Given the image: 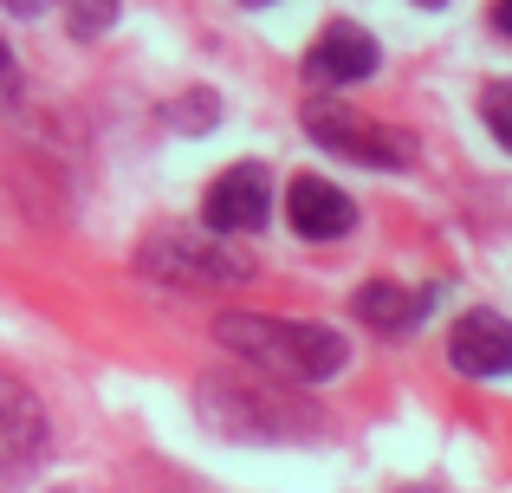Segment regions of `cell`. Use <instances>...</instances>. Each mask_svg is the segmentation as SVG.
I'll use <instances>...</instances> for the list:
<instances>
[{
    "label": "cell",
    "instance_id": "7a4b0ae2",
    "mask_svg": "<svg viewBox=\"0 0 512 493\" xmlns=\"http://www.w3.org/2000/svg\"><path fill=\"white\" fill-rule=\"evenodd\" d=\"M305 130H312L318 150L344 156V163H370V169H402L415 156V143L402 130L376 124V117L350 111V104H331V98H312L305 104Z\"/></svg>",
    "mask_w": 512,
    "mask_h": 493
},
{
    "label": "cell",
    "instance_id": "52a82bcc",
    "mask_svg": "<svg viewBox=\"0 0 512 493\" xmlns=\"http://www.w3.org/2000/svg\"><path fill=\"white\" fill-rule=\"evenodd\" d=\"M370 72H376V39L350 20H331L325 33L312 39V52H305V78H312V85H357V78H370Z\"/></svg>",
    "mask_w": 512,
    "mask_h": 493
},
{
    "label": "cell",
    "instance_id": "ba28073f",
    "mask_svg": "<svg viewBox=\"0 0 512 493\" xmlns=\"http://www.w3.org/2000/svg\"><path fill=\"white\" fill-rule=\"evenodd\" d=\"M46 448V409L20 377H0V474L26 468Z\"/></svg>",
    "mask_w": 512,
    "mask_h": 493
},
{
    "label": "cell",
    "instance_id": "9c48e42d",
    "mask_svg": "<svg viewBox=\"0 0 512 493\" xmlns=\"http://www.w3.org/2000/svg\"><path fill=\"white\" fill-rule=\"evenodd\" d=\"M350 312L363 318L370 331H415L422 325V312H428V292H409V286H396V279H370V286L350 299Z\"/></svg>",
    "mask_w": 512,
    "mask_h": 493
},
{
    "label": "cell",
    "instance_id": "6da1fadb",
    "mask_svg": "<svg viewBox=\"0 0 512 493\" xmlns=\"http://www.w3.org/2000/svg\"><path fill=\"white\" fill-rule=\"evenodd\" d=\"M214 338H221L234 357H247V364L273 370V377H292V383H325V377H338L344 357H350L344 331L305 325V318L221 312V318H214Z\"/></svg>",
    "mask_w": 512,
    "mask_h": 493
},
{
    "label": "cell",
    "instance_id": "8992f818",
    "mask_svg": "<svg viewBox=\"0 0 512 493\" xmlns=\"http://www.w3.org/2000/svg\"><path fill=\"white\" fill-rule=\"evenodd\" d=\"M286 221H292V234H305V241H344V234L357 228V202L325 176H299L286 189Z\"/></svg>",
    "mask_w": 512,
    "mask_h": 493
},
{
    "label": "cell",
    "instance_id": "5bb4252c",
    "mask_svg": "<svg viewBox=\"0 0 512 493\" xmlns=\"http://www.w3.org/2000/svg\"><path fill=\"white\" fill-rule=\"evenodd\" d=\"M46 0H7V13H39Z\"/></svg>",
    "mask_w": 512,
    "mask_h": 493
},
{
    "label": "cell",
    "instance_id": "9a60e30c",
    "mask_svg": "<svg viewBox=\"0 0 512 493\" xmlns=\"http://www.w3.org/2000/svg\"><path fill=\"white\" fill-rule=\"evenodd\" d=\"M415 7H441V0H415Z\"/></svg>",
    "mask_w": 512,
    "mask_h": 493
},
{
    "label": "cell",
    "instance_id": "e0dca14e",
    "mask_svg": "<svg viewBox=\"0 0 512 493\" xmlns=\"http://www.w3.org/2000/svg\"><path fill=\"white\" fill-rule=\"evenodd\" d=\"M409 493H428V487H409Z\"/></svg>",
    "mask_w": 512,
    "mask_h": 493
},
{
    "label": "cell",
    "instance_id": "5b68a950",
    "mask_svg": "<svg viewBox=\"0 0 512 493\" xmlns=\"http://www.w3.org/2000/svg\"><path fill=\"white\" fill-rule=\"evenodd\" d=\"M448 364L461 377H512V325L487 305L461 312L448 331Z\"/></svg>",
    "mask_w": 512,
    "mask_h": 493
},
{
    "label": "cell",
    "instance_id": "277c9868",
    "mask_svg": "<svg viewBox=\"0 0 512 493\" xmlns=\"http://www.w3.org/2000/svg\"><path fill=\"white\" fill-rule=\"evenodd\" d=\"M266 215H273V182H266L260 163H234L201 195V221L214 234H253V228H266Z\"/></svg>",
    "mask_w": 512,
    "mask_h": 493
},
{
    "label": "cell",
    "instance_id": "8fae6325",
    "mask_svg": "<svg viewBox=\"0 0 512 493\" xmlns=\"http://www.w3.org/2000/svg\"><path fill=\"white\" fill-rule=\"evenodd\" d=\"M480 117H487V130L512 150V85H487V91H480Z\"/></svg>",
    "mask_w": 512,
    "mask_h": 493
},
{
    "label": "cell",
    "instance_id": "7c38bea8",
    "mask_svg": "<svg viewBox=\"0 0 512 493\" xmlns=\"http://www.w3.org/2000/svg\"><path fill=\"white\" fill-rule=\"evenodd\" d=\"M13 85H20V65H13L7 39H0V98H13Z\"/></svg>",
    "mask_w": 512,
    "mask_h": 493
},
{
    "label": "cell",
    "instance_id": "2e32d148",
    "mask_svg": "<svg viewBox=\"0 0 512 493\" xmlns=\"http://www.w3.org/2000/svg\"><path fill=\"white\" fill-rule=\"evenodd\" d=\"M247 7H266V0H247Z\"/></svg>",
    "mask_w": 512,
    "mask_h": 493
},
{
    "label": "cell",
    "instance_id": "3957f363",
    "mask_svg": "<svg viewBox=\"0 0 512 493\" xmlns=\"http://www.w3.org/2000/svg\"><path fill=\"white\" fill-rule=\"evenodd\" d=\"M143 273L156 279H175V286H240L253 273L234 247H221L214 234H195V228H163L150 247H143Z\"/></svg>",
    "mask_w": 512,
    "mask_h": 493
},
{
    "label": "cell",
    "instance_id": "30bf717a",
    "mask_svg": "<svg viewBox=\"0 0 512 493\" xmlns=\"http://www.w3.org/2000/svg\"><path fill=\"white\" fill-rule=\"evenodd\" d=\"M65 20H72L78 39H98L117 20V0H65Z\"/></svg>",
    "mask_w": 512,
    "mask_h": 493
},
{
    "label": "cell",
    "instance_id": "4fadbf2b",
    "mask_svg": "<svg viewBox=\"0 0 512 493\" xmlns=\"http://www.w3.org/2000/svg\"><path fill=\"white\" fill-rule=\"evenodd\" d=\"M493 26H500V33L512 39V0H493Z\"/></svg>",
    "mask_w": 512,
    "mask_h": 493
}]
</instances>
